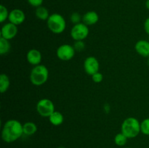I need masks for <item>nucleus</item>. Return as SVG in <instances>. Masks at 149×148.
Masks as SVG:
<instances>
[{
	"instance_id": "obj_1",
	"label": "nucleus",
	"mask_w": 149,
	"mask_h": 148,
	"mask_svg": "<svg viewBox=\"0 0 149 148\" xmlns=\"http://www.w3.org/2000/svg\"><path fill=\"white\" fill-rule=\"evenodd\" d=\"M23 124L15 119H10L4 123L1 129V139L6 143H13L23 135Z\"/></svg>"
},
{
	"instance_id": "obj_2",
	"label": "nucleus",
	"mask_w": 149,
	"mask_h": 148,
	"mask_svg": "<svg viewBox=\"0 0 149 148\" xmlns=\"http://www.w3.org/2000/svg\"><path fill=\"white\" fill-rule=\"evenodd\" d=\"M121 132H122L128 139L135 138L141 133V122L136 118H127L122 122Z\"/></svg>"
},
{
	"instance_id": "obj_3",
	"label": "nucleus",
	"mask_w": 149,
	"mask_h": 148,
	"mask_svg": "<svg viewBox=\"0 0 149 148\" xmlns=\"http://www.w3.org/2000/svg\"><path fill=\"white\" fill-rule=\"evenodd\" d=\"M29 78L33 85L40 86L44 85L49 78V71L45 65H38L31 71Z\"/></svg>"
},
{
	"instance_id": "obj_4",
	"label": "nucleus",
	"mask_w": 149,
	"mask_h": 148,
	"mask_svg": "<svg viewBox=\"0 0 149 148\" xmlns=\"http://www.w3.org/2000/svg\"><path fill=\"white\" fill-rule=\"evenodd\" d=\"M47 26L49 30L55 34H61L66 28V22L63 16L58 13L50 15L47 20Z\"/></svg>"
},
{
	"instance_id": "obj_5",
	"label": "nucleus",
	"mask_w": 149,
	"mask_h": 148,
	"mask_svg": "<svg viewBox=\"0 0 149 148\" xmlns=\"http://www.w3.org/2000/svg\"><path fill=\"white\" fill-rule=\"evenodd\" d=\"M36 111L38 114L44 118H49L55 111L53 102L47 98L41 99L36 103Z\"/></svg>"
},
{
	"instance_id": "obj_6",
	"label": "nucleus",
	"mask_w": 149,
	"mask_h": 148,
	"mask_svg": "<svg viewBox=\"0 0 149 148\" xmlns=\"http://www.w3.org/2000/svg\"><path fill=\"white\" fill-rule=\"evenodd\" d=\"M89 33L90 30L88 26L81 22L78 24L74 25L70 34L74 41H84L86 38H87Z\"/></svg>"
},
{
	"instance_id": "obj_7",
	"label": "nucleus",
	"mask_w": 149,
	"mask_h": 148,
	"mask_svg": "<svg viewBox=\"0 0 149 148\" xmlns=\"http://www.w3.org/2000/svg\"><path fill=\"white\" fill-rule=\"evenodd\" d=\"M76 52L74 46L68 44H64L58 46L56 50V56L62 61H69L74 57Z\"/></svg>"
},
{
	"instance_id": "obj_8",
	"label": "nucleus",
	"mask_w": 149,
	"mask_h": 148,
	"mask_svg": "<svg viewBox=\"0 0 149 148\" xmlns=\"http://www.w3.org/2000/svg\"><path fill=\"white\" fill-rule=\"evenodd\" d=\"M84 70L87 75H92L99 72L100 62L98 59L93 56H89L84 61Z\"/></svg>"
},
{
	"instance_id": "obj_9",
	"label": "nucleus",
	"mask_w": 149,
	"mask_h": 148,
	"mask_svg": "<svg viewBox=\"0 0 149 148\" xmlns=\"http://www.w3.org/2000/svg\"><path fill=\"white\" fill-rule=\"evenodd\" d=\"M17 32H18L17 26L10 22L6 23L5 24L3 25L1 28V37L10 41L17 36Z\"/></svg>"
},
{
	"instance_id": "obj_10",
	"label": "nucleus",
	"mask_w": 149,
	"mask_h": 148,
	"mask_svg": "<svg viewBox=\"0 0 149 148\" xmlns=\"http://www.w3.org/2000/svg\"><path fill=\"white\" fill-rule=\"evenodd\" d=\"M26 20V15L23 10L20 9H14L10 12L8 17V20L13 24L19 26L24 23Z\"/></svg>"
},
{
	"instance_id": "obj_11",
	"label": "nucleus",
	"mask_w": 149,
	"mask_h": 148,
	"mask_svg": "<svg viewBox=\"0 0 149 148\" xmlns=\"http://www.w3.org/2000/svg\"><path fill=\"white\" fill-rule=\"evenodd\" d=\"M26 60L30 65L33 66L40 65L42 60V53L36 49H29L26 53Z\"/></svg>"
},
{
	"instance_id": "obj_12",
	"label": "nucleus",
	"mask_w": 149,
	"mask_h": 148,
	"mask_svg": "<svg viewBox=\"0 0 149 148\" xmlns=\"http://www.w3.org/2000/svg\"><path fill=\"white\" fill-rule=\"evenodd\" d=\"M135 49L137 53L143 57L149 58V41L146 40L138 41L135 45Z\"/></svg>"
},
{
	"instance_id": "obj_13",
	"label": "nucleus",
	"mask_w": 149,
	"mask_h": 148,
	"mask_svg": "<svg viewBox=\"0 0 149 148\" xmlns=\"http://www.w3.org/2000/svg\"><path fill=\"white\" fill-rule=\"evenodd\" d=\"M99 20V15L96 12L89 11L82 16V23L87 26L95 25Z\"/></svg>"
},
{
	"instance_id": "obj_14",
	"label": "nucleus",
	"mask_w": 149,
	"mask_h": 148,
	"mask_svg": "<svg viewBox=\"0 0 149 148\" xmlns=\"http://www.w3.org/2000/svg\"><path fill=\"white\" fill-rule=\"evenodd\" d=\"M49 123L55 126H61L64 122V116L61 112L55 110L49 118Z\"/></svg>"
},
{
	"instance_id": "obj_15",
	"label": "nucleus",
	"mask_w": 149,
	"mask_h": 148,
	"mask_svg": "<svg viewBox=\"0 0 149 148\" xmlns=\"http://www.w3.org/2000/svg\"><path fill=\"white\" fill-rule=\"evenodd\" d=\"M23 134L26 136H32L37 131V126L32 121H28L23 124Z\"/></svg>"
},
{
	"instance_id": "obj_16",
	"label": "nucleus",
	"mask_w": 149,
	"mask_h": 148,
	"mask_svg": "<svg viewBox=\"0 0 149 148\" xmlns=\"http://www.w3.org/2000/svg\"><path fill=\"white\" fill-rule=\"evenodd\" d=\"M10 86V80L8 75L5 73L0 75V92L4 94L8 90Z\"/></svg>"
},
{
	"instance_id": "obj_17",
	"label": "nucleus",
	"mask_w": 149,
	"mask_h": 148,
	"mask_svg": "<svg viewBox=\"0 0 149 148\" xmlns=\"http://www.w3.org/2000/svg\"><path fill=\"white\" fill-rule=\"evenodd\" d=\"M35 15L38 19L41 20H47L50 15L49 14V11L47 9L45 8V7L40 6L36 9Z\"/></svg>"
},
{
	"instance_id": "obj_18",
	"label": "nucleus",
	"mask_w": 149,
	"mask_h": 148,
	"mask_svg": "<svg viewBox=\"0 0 149 148\" xmlns=\"http://www.w3.org/2000/svg\"><path fill=\"white\" fill-rule=\"evenodd\" d=\"M11 49L10 41L0 37V55H4L8 53Z\"/></svg>"
},
{
	"instance_id": "obj_19",
	"label": "nucleus",
	"mask_w": 149,
	"mask_h": 148,
	"mask_svg": "<svg viewBox=\"0 0 149 148\" xmlns=\"http://www.w3.org/2000/svg\"><path fill=\"white\" fill-rule=\"evenodd\" d=\"M128 138L122 132L117 133L114 136V143L119 147H124L127 144Z\"/></svg>"
},
{
	"instance_id": "obj_20",
	"label": "nucleus",
	"mask_w": 149,
	"mask_h": 148,
	"mask_svg": "<svg viewBox=\"0 0 149 148\" xmlns=\"http://www.w3.org/2000/svg\"><path fill=\"white\" fill-rule=\"evenodd\" d=\"M9 14H10V12L7 10V7L3 4L0 5V23H3L6 20H8Z\"/></svg>"
},
{
	"instance_id": "obj_21",
	"label": "nucleus",
	"mask_w": 149,
	"mask_h": 148,
	"mask_svg": "<svg viewBox=\"0 0 149 148\" xmlns=\"http://www.w3.org/2000/svg\"><path fill=\"white\" fill-rule=\"evenodd\" d=\"M141 131L143 134L149 136V118H145L141 122Z\"/></svg>"
},
{
	"instance_id": "obj_22",
	"label": "nucleus",
	"mask_w": 149,
	"mask_h": 148,
	"mask_svg": "<svg viewBox=\"0 0 149 148\" xmlns=\"http://www.w3.org/2000/svg\"><path fill=\"white\" fill-rule=\"evenodd\" d=\"M70 20L71 23H74V25L78 24L82 21V16L79 12H73L70 16Z\"/></svg>"
},
{
	"instance_id": "obj_23",
	"label": "nucleus",
	"mask_w": 149,
	"mask_h": 148,
	"mask_svg": "<svg viewBox=\"0 0 149 148\" xmlns=\"http://www.w3.org/2000/svg\"><path fill=\"white\" fill-rule=\"evenodd\" d=\"M73 46L76 52H82L85 49V43L84 42V41H75Z\"/></svg>"
},
{
	"instance_id": "obj_24",
	"label": "nucleus",
	"mask_w": 149,
	"mask_h": 148,
	"mask_svg": "<svg viewBox=\"0 0 149 148\" xmlns=\"http://www.w3.org/2000/svg\"><path fill=\"white\" fill-rule=\"evenodd\" d=\"M91 77L93 82L96 83V84H100V83H101L103 80V75L100 72V71L96 73L93 74Z\"/></svg>"
},
{
	"instance_id": "obj_25",
	"label": "nucleus",
	"mask_w": 149,
	"mask_h": 148,
	"mask_svg": "<svg viewBox=\"0 0 149 148\" xmlns=\"http://www.w3.org/2000/svg\"><path fill=\"white\" fill-rule=\"evenodd\" d=\"M29 4L31 5L32 7H39L42 6V3H43V0H27Z\"/></svg>"
},
{
	"instance_id": "obj_26",
	"label": "nucleus",
	"mask_w": 149,
	"mask_h": 148,
	"mask_svg": "<svg viewBox=\"0 0 149 148\" xmlns=\"http://www.w3.org/2000/svg\"><path fill=\"white\" fill-rule=\"evenodd\" d=\"M143 28H144V30L146 31V33L147 34L149 35V17L148 18L146 19L145 22H144L143 24Z\"/></svg>"
},
{
	"instance_id": "obj_27",
	"label": "nucleus",
	"mask_w": 149,
	"mask_h": 148,
	"mask_svg": "<svg viewBox=\"0 0 149 148\" xmlns=\"http://www.w3.org/2000/svg\"><path fill=\"white\" fill-rule=\"evenodd\" d=\"M146 7L149 10V0H146Z\"/></svg>"
},
{
	"instance_id": "obj_28",
	"label": "nucleus",
	"mask_w": 149,
	"mask_h": 148,
	"mask_svg": "<svg viewBox=\"0 0 149 148\" xmlns=\"http://www.w3.org/2000/svg\"><path fill=\"white\" fill-rule=\"evenodd\" d=\"M58 148H65V147H58Z\"/></svg>"
},
{
	"instance_id": "obj_29",
	"label": "nucleus",
	"mask_w": 149,
	"mask_h": 148,
	"mask_svg": "<svg viewBox=\"0 0 149 148\" xmlns=\"http://www.w3.org/2000/svg\"><path fill=\"white\" fill-rule=\"evenodd\" d=\"M125 148H130V147H125Z\"/></svg>"
}]
</instances>
